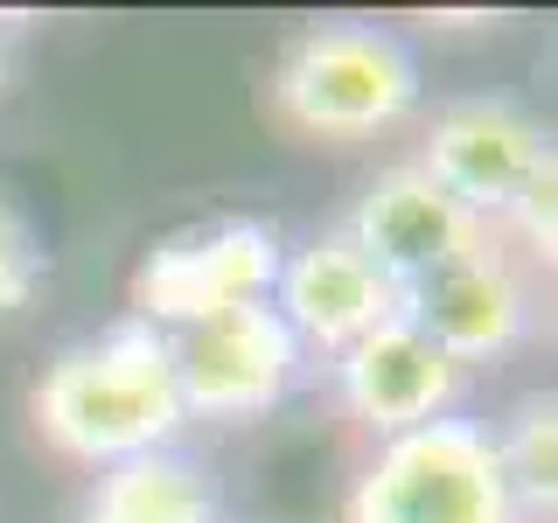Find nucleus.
Returning a JSON list of instances; mask_svg holds the SVG:
<instances>
[{
  "mask_svg": "<svg viewBox=\"0 0 558 523\" xmlns=\"http://www.w3.org/2000/svg\"><path fill=\"white\" fill-rule=\"evenodd\" d=\"M342 523H523V510L502 475L496 433L447 412L398 440H377Z\"/></svg>",
  "mask_w": 558,
  "mask_h": 523,
  "instance_id": "2",
  "label": "nucleus"
},
{
  "mask_svg": "<svg viewBox=\"0 0 558 523\" xmlns=\"http://www.w3.org/2000/svg\"><path fill=\"white\" fill-rule=\"evenodd\" d=\"M405 307V293L384 279L371 258L349 244V231H322L307 238L301 252L279 258L272 279V314L293 328L301 349H322V356H342L356 336H371L377 321Z\"/></svg>",
  "mask_w": 558,
  "mask_h": 523,
  "instance_id": "9",
  "label": "nucleus"
},
{
  "mask_svg": "<svg viewBox=\"0 0 558 523\" xmlns=\"http://www.w3.org/2000/svg\"><path fill=\"white\" fill-rule=\"evenodd\" d=\"M418 105V63L391 28L322 22L272 63V112L314 139H371Z\"/></svg>",
  "mask_w": 558,
  "mask_h": 523,
  "instance_id": "3",
  "label": "nucleus"
},
{
  "mask_svg": "<svg viewBox=\"0 0 558 523\" xmlns=\"http://www.w3.org/2000/svg\"><path fill=\"white\" fill-rule=\"evenodd\" d=\"M502 223L523 238V252L551 258V238H558V161H545L531 182H523V196L502 209Z\"/></svg>",
  "mask_w": 558,
  "mask_h": 523,
  "instance_id": "14",
  "label": "nucleus"
},
{
  "mask_svg": "<svg viewBox=\"0 0 558 523\" xmlns=\"http://www.w3.org/2000/svg\"><path fill=\"white\" fill-rule=\"evenodd\" d=\"M279 244L272 223L258 217H217V223H189V231L161 238L133 272V321L147 328H189L209 321V314H231V307H258L272 301V279H279Z\"/></svg>",
  "mask_w": 558,
  "mask_h": 523,
  "instance_id": "4",
  "label": "nucleus"
},
{
  "mask_svg": "<svg viewBox=\"0 0 558 523\" xmlns=\"http://www.w3.org/2000/svg\"><path fill=\"white\" fill-rule=\"evenodd\" d=\"M551 161V133L531 105L488 92V98H453L447 112H433L426 154L418 168L447 188L461 209H475L482 223H502V209L523 196L537 168Z\"/></svg>",
  "mask_w": 558,
  "mask_h": 523,
  "instance_id": "7",
  "label": "nucleus"
},
{
  "mask_svg": "<svg viewBox=\"0 0 558 523\" xmlns=\"http://www.w3.org/2000/svg\"><path fill=\"white\" fill-rule=\"evenodd\" d=\"M43 287V238L35 223L0 196V314H22Z\"/></svg>",
  "mask_w": 558,
  "mask_h": 523,
  "instance_id": "13",
  "label": "nucleus"
},
{
  "mask_svg": "<svg viewBox=\"0 0 558 523\" xmlns=\"http://www.w3.org/2000/svg\"><path fill=\"white\" fill-rule=\"evenodd\" d=\"M405 314L468 370V363L510 356V349L537 328V287H531V272H523L517 244L488 223L468 252H453L447 266L412 279Z\"/></svg>",
  "mask_w": 558,
  "mask_h": 523,
  "instance_id": "6",
  "label": "nucleus"
},
{
  "mask_svg": "<svg viewBox=\"0 0 558 523\" xmlns=\"http://www.w3.org/2000/svg\"><path fill=\"white\" fill-rule=\"evenodd\" d=\"M342 231L398 293H405L412 279H426L433 266H447L453 252H468L488 223L475 217V209L453 203L418 161H398V168H384L377 182L363 188L356 217H349Z\"/></svg>",
  "mask_w": 558,
  "mask_h": 523,
  "instance_id": "10",
  "label": "nucleus"
},
{
  "mask_svg": "<svg viewBox=\"0 0 558 523\" xmlns=\"http://www.w3.org/2000/svg\"><path fill=\"white\" fill-rule=\"evenodd\" d=\"M28 412H35V433L63 461H84V467H119V461H140V453H161L189 426L168 370V336L133 321V314L92 342H70L43 370Z\"/></svg>",
  "mask_w": 558,
  "mask_h": 523,
  "instance_id": "1",
  "label": "nucleus"
},
{
  "mask_svg": "<svg viewBox=\"0 0 558 523\" xmlns=\"http://www.w3.org/2000/svg\"><path fill=\"white\" fill-rule=\"evenodd\" d=\"M168 370H174L182 418L238 426V418H266L301 384L307 349L272 314V301H258V307H231V314H209V321L168 328Z\"/></svg>",
  "mask_w": 558,
  "mask_h": 523,
  "instance_id": "5",
  "label": "nucleus"
},
{
  "mask_svg": "<svg viewBox=\"0 0 558 523\" xmlns=\"http://www.w3.org/2000/svg\"><path fill=\"white\" fill-rule=\"evenodd\" d=\"M0 70H8V57H0Z\"/></svg>",
  "mask_w": 558,
  "mask_h": 523,
  "instance_id": "15",
  "label": "nucleus"
},
{
  "mask_svg": "<svg viewBox=\"0 0 558 523\" xmlns=\"http://www.w3.org/2000/svg\"><path fill=\"white\" fill-rule=\"evenodd\" d=\"M77 523H217V488L189 453H140V461L98 467Z\"/></svg>",
  "mask_w": 558,
  "mask_h": 523,
  "instance_id": "11",
  "label": "nucleus"
},
{
  "mask_svg": "<svg viewBox=\"0 0 558 523\" xmlns=\"http://www.w3.org/2000/svg\"><path fill=\"white\" fill-rule=\"evenodd\" d=\"M488 433H496V453H502V475H510L517 510L523 516L551 510V496H558V405H551V391L517 398V412L502 418V426H488Z\"/></svg>",
  "mask_w": 558,
  "mask_h": 523,
  "instance_id": "12",
  "label": "nucleus"
},
{
  "mask_svg": "<svg viewBox=\"0 0 558 523\" xmlns=\"http://www.w3.org/2000/svg\"><path fill=\"white\" fill-rule=\"evenodd\" d=\"M336 398L356 426H371L377 440H398V433L453 412V398H461V363L398 307L391 321H377L371 336H356L336 356Z\"/></svg>",
  "mask_w": 558,
  "mask_h": 523,
  "instance_id": "8",
  "label": "nucleus"
}]
</instances>
